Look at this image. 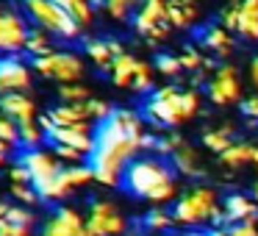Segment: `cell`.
I'll return each mask as SVG.
<instances>
[{"instance_id": "obj_22", "label": "cell", "mask_w": 258, "mask_h": 236, "mask_svg": "<svg viewBox=\"0 0 258 236\" xmlns=\"http://www.w3.org/2000/svg\"><path fill=\"white\" fill-rule=\"evenodd\" d=\"M167 14L172 28H189L197 20V6L195 0H167Z\"/></svg>"}, {"instance_id": "obj_15", "label": "cell", "mask_w": 258, "mask_h": 236, "mask_svg": "<svg viewBox=\"0 0 258 236\" xmlns=\"http://www.w3.org/2000/svg\"><path fill=\"white\" fill-rule=\"evenodd\" d=\"M0 111L9 114L17 125L34 123V120H36V100H34V97H28L25 92L0 95Z\"/></svg>"}, {"instance_id": "obj_39", "label": "cell", "mask_w": 258, "mask_h": 236, "mask_svg": "<svg viewBox=\"0 0 258 236\" xmlns=\"http://www.w3.org/2000/svg\"><path fill=\"white\" fill-rule=\"evenodd\" d=\"M9 150H12V147H9V145H6V142L0 139V153H3V156H9Z\"/></svg>"}, {"instance_id": "obj_21", "label": "cell", "mask_w": 258, "mask_h": 236, "mask_svg": "<svg viewBox=\"0 0 258 236\" xmlns=\"http://www.w3.org/2000/svg\"><path fill=\"white\" fill-rule=\"evenodd\" d=\"M230 34H233V31L225 28L222 23L208 25V28L203 31V45H206L214 56H230V50H233V36Z\"/></svg>"}, {"instance_id": "obj_43", "label": "cell", "mask_w": 258, "mask_h": 236, "mask_svg": "<svg viewBox=\"0 0 258 236\" xmlns=\"http://www.w3.org/2000/svg\"><path fill=\"white\" fill-rule=\"evenodd\" d=\"M150 236H169V233H150Z\"/></svg>"}, {"instance_id": "obj_13", "label": "cell", "mask_w": 258, "mask_h": 236, "mask_svg": "<svg viewBox=\"0 0 258 236\" xmlns=\"http://www.w3.org/2000/svg\"><path fill=\"white\" fill-rule=\"evenodd\" d=\"M31 25L23 14L0 9V53H25Z\"/></svg>"}, {"instance_id": "obj_4", "label": "cell", "mask_w": 258, "mask_h": 236, "mask_svg": "<svg viewBox=\"0 0 258 236\" xmlns=\"http://www.w3.org/2000/svg\"><path fill=\"white\" fill-rule=\"evenodd\" d=\"M169 214L180 228H200L211 219L222 225V203H219L217 189L211 186H191L189 192L175 197V206Z\"/></svg>"}, {"instance_id": "obj_1", "label": "cell", "mask_w": 258, "mask_h": 236, "mask_svg": "<svg viewBox=\"0 0 258 236\" xmlns=\"http://www.w3.org/2000/svg\"><path fill=\"white\" fill-rule=\"evenodd\" d=\"M147 120L131 108H114L103 123L95 125V150L86 164L92 167L97 184L119 186L122 172L142 150L147 139Z\"/></svg>"}, {"instance_id": "obj_14", "label": "cell", "mask_w": 258, "mask_h": 236, "mask_svg": "<svg viewBox=\"0 0 258 236\" xmlns=\"http://www.w3.org/2000/svg\"><path fill=\"white\" fill-rule=\"evenodd\" d=\"M31 67L20 58V53H3L0 56V95L12 92H28Z\"/></svg>"}, {"instance_id": "obj_27", "label": "cell", "mask_w": 258, "mask_h": 236, "mask_svg": "<svg viewBox=\"0 0 258 236\" xmlns=\"http://www.w3.org/2000/svg\"><path fill=\"white\" fill-rule=\"evenodd\" d=\"M203 145L219 156L222 150H228V147L233 145V128H211V131H206V134H203Z\"/></svg>"}, {"instance_id": "obj_19", "label": "cell", "mask_w": 258, "mask_h": 236, "mask_svg": "<svg viewBox=\"0 0 258 236\" xmlns=\"http://www.w3.org/2000/svg\"><path fill=\"white\" fill-rule=\"evenodd\" d=\"M233 34L258 42V0H239V20Z\"/></svg>"}, {"instance_id": "obj_17", "label": "cell", "mask_w": 258, "mask_h": 236, "mask_svg": "<svg viewBox=\"0 0 258 236\" xmlns=\"http://www.w3.org/2000/svg\"><path fill=\"white\" fill-rule=\"evenodd\" d=\"M84 53H86V58H92V62H95V67L108 70L114 58H117L119 53H125V47L119 45L117 39H108V36H95V39H86L84 42Z\"/></svg>"}, {"instance_id": "obj_7", "label": "cell", "mask_w": 258, "mask_h": 236, "mask_svg": "<svg viewBox=\"0 0 258 236\" xmlns=\"http://www.w3.org/2000/svg\"><path fill=\"white\" fill-rule=\"evenodd\" d=\"M131 23L150 42L169 39L172 23H169V14H167V0H142L136 6V12L131 14Z\"/></svg>"}, {"instance_id": "obj_37", "label": "cell", "mask_w": 258, "mask_h": 236, "mask_svg": "<svg viewBox=\"0 0 258 236\" xmlns=\"http://www.w3.org/2000/svg\"><path fill=\"white\" fill-rule=\"evenodd\" d=\"M247 73H250V84L255 86V92H258V56L250 62V70H247Z\"/></svg>"}, {"instance_id": "obj_42", "label": "cell", "mask_w": 258, "mask_h": 236, "mask_svg": "<svg viewBox=\"0 0 258 236\" xmlns=\"http://www.w3.org/2000/svg\"><path fill=\"white\" fill-rule=\"evenodd\" d=\"M3 161H6V156H3V153H0V164H3Z\"/></svg>"}, {"instance_id": "obj_9", "label": "cell", "mask_w": 258, "mask_h": 236, "mask_svg": "<svg viewBox=\"0 0 258 236\" xmlns=\"http://www.w3.org/2000/svg\"><path fill=\"white\" fill-rule=\"evenodd\" d=\"M25 167V172H28V181L34 184V189H45L47 184H50L53 178L58 175V169L64 167V161L56 156L53 150H42V147H25L23 153H20V161Z\"/></svg>"}, {"instance_id": "obj_35", "label": "cell", "mask_w": 258, "mask_h": 236, "mask_svg": "<svg viewBox=\"0 0 258 236\" xmlns=\"http://www.w3.org/2000/svg\"><path fill=\"white\" fill-rule=\"evenodd\" d=\"M239 108H241V114H244L250 123H255L258 125V95H250V97H244V100L239 103Z\"/></svg>"}, {"instance_id": "obj_6", "label": "cell", "mask_w": 258, "mask_h": 236, "mask_svg": "<svg viewBox=\"0 0 258 236\" xmlns=\"http://www.w3.org/2000/svg\"><path fill=\"white\" fill-rule=\"evenodd\" d=\"M34 70L36 75L47 81H58V84H75V81L84 78V58L73 50H56L53 47L50 53L34 58Z\"/></svg>"}, {"instance_id": "obj_41", "label": "cell", "mask_w": 258, "mask_h": 236, "mask_svg": "<svg viewBox=\"0 0 258 236\" xmlns=\"http://www.w3.org/2000/svg\"><path fill=\"white\" fill-rule=\"evenodd\" d=\"M252 200H255V203H258V184H255V186H252Z\"/></svg>"}, {"instance_id": "obj_10", "label": "cell", "mask_w": 258, "mask_h": 236, "mask_svg": "<svg viewBox=\"0 0 258 236\" xmlns=\"http://www.w3.org/2000/svg\"><path fill=\"white\" fill-rule=\"evenodd\" d=\"M206 95L214 106H233L241 103V78L233 64H219L206 84Z\"/></svg>"}, {"instance_id": "obj_11", "label": "cell", "mask_w": 258, "mask_h": 236, "mask_svg": "<svg viewBox=\"0 0 258 236\" xmlns=\"http://www.w3.org/2000/svg\"><path fill=\"white\" fill-rule=\"evenodd\" d=\"M86 228L92 236H122L128 230V219L111 200H92L86 211Z\"/></svg>"}, {"instance_id": "obj_16", "label": "cell", "mask_w": 258, "mask_h": 236, "mask_svg": "<svg viewBox=\"0 0 258 236\" xmlns=\"http://www.w3.org/2000/svg\"><path fill=\"white\" fill-rule=\"evenodd\" d=\"M247 219H258V203L247 195H233L225 197L222 203V225H233V222H247Z\"/></svg>"}, {"instance_id": "obj_25", "label": "cell", "mask_w": 258, "mask_h": 236, "mask_svg": "<svg viewBox=\"0 0 258 236\" xmlns=\"http://www.w3.org/2000/svg\"><path fill=\"white\" fill-rule=\"evenodd\" d=\"M142 228L147 230V233H169V228H175V219L169 211H164V208H153V211H147L145 217H142Z\"/></svg>"}, {"instance_id": "obj_29", "label": "cell", "mask_w": 258, "mask_h": 236, "mask_svg": "<svg viewBox=\"0 0 258 236\" xmlns=\"http://www.w3.org/2000/svg\"><path fill=\"white\" fill-rule=\"evenodd\" d=\"M89 97H92V89H89V86H84L81 81L58 86V100H61V103H84V100H89Z\"/></svg>"}, {"instance_id": "obj_38", "label": "cell", "mask_w": 258, "mask_h": 236, "mask_svg": "<svg viewBox=\"0 0 258 236\" xmlns=\"http://www.w3.org/2000/svg\"><path fill=\"white\" fill-rule=\"evenodd\" d=\"M9 208H12V203L0 200V228H3V225H6V219H9Z\"/></svg>"}, {"instance_id": "obj_28", "label": "cell", "mask_w": 258, "mask_h": 236, "mask_svg": "<svg viewBox=\"0 0 258 236\" xmlns=\"http://www.w3.org/2000/svg\"><path fill=\"white\" fill-rule=\"evenodd\" d=\"M139 3L142 0H100V9H106V14L111 20H128Z\"/></svg>"}, {"instance_id": "obj_26", "label": "cell", "mask_w": 258, "mask_h": 236, "mask_svg": "<svg viewBox=\"0 0 258 236\" xmlns=\"http://www.w3.org/2000/svg\"><path fill=\"white\" fill-rule=\"evenodd\" d=\"M50 50H53V36L47 34V31H42V28H31L28 42H25V53H28L31 58H39V56H45V53H50Z\"/></svg>"}, {"instance_id": "obj_24", "label": "cell", "mask_w": 258, "mask_h": 236, "mask_svg": "<svg viewBox=\"0 0 258 236\" xmlns=\"http://www.w3.org/2000/svg\"><path fill=\"white\" fill-rule=\"evenodd\" d=\"M252 150H255V145H250V142H233L228 150L219 153V161L230 169L247 167V164H252Z\"/></svg>"}, {"instance_id": "obj_5", "label": "cell", "mask_w": 258, "mask_h": 236, "mask_svg": "<svg viewBox=\"0 0 258 236\" xmlns=\"http://www.w3.org/2000/svg\"><path fill=\"white\" fill-rule=\"evenodd\" d=\"M23 14L36 28L47 31L50 36H58L64 42H73L81 36V25L58 6L56 0H23Z\"/></svg>"}, {"instance_id": "obj_12", "label": "cell", "mask_w": 258, "mask_h": 236, "mask_svg": "<svg viewBox=\"0 0 258 236\" xmlns=\"http://www.w3.org/2000/svg\"><path fill=\"white\" fill-rule=\"evenodd\" d=\"M39 236H89L86 228V214H81L73 206H58L50 217L45 219Z\"/></svg>"}, {"instance_id": "obj_8", "label": "cell", "mask_w": 258, "mask_h": 236, "mask_svg": "<svg viewBox=\"0 0 258 236\" xmlns=\"http://www.w3.org/2000/svg\"><path fill=\"white\" fill-rule=\"evenodd\" d=\"M89 181H95V175H92V167L86 161L84 164H64V167L58 169L56 178H53L45 189L36 192V195H39L42 203H58L67 195H73L75 189L86 186Z\"/></svg>"}, {"instance_id": "obj_32", "label": "cell", "mask_w": 258, "mask_h": 236, "mask_svg": "<svg viewBox=\"0 0 258 236\" xmlns=\"http://www.w3.org/2000/svg\"><path fill=\"white\" fill-rule=\"evenodd\" d=\"M12 195H14V203H23V206H31V203L39 200V195H36L34 184H12Z\"/></svg>"}, {"instance_id": "obj_31", "label": "cell", "mask_w": 258, "mask_h": 236, "mask_svg": "<svg viewBox=\"0 0 258 236\" xmlns=\"http://www.w3.org/2000/svg\"><path fill=\"white\" fill-rule=\"evenodd\" d=\"M156 70L161 75H167V78H172V75H178L180 70V58L178 56H172V53H158L156 56Z\"/></svg>"}, {"instance_id": "obj_44", "label": "cell", "mask_w": 258, "mask_h": 236, "mask_svg": "<svg viewBox=\"0 0 258 236\" xmlns=\"http://www.w3.org/2000/svg\"><path fill=\"white\" fill-rule=\"evenodd\" d=\"M255 222H258V219H255Z\"/></svg>"}, {"instance_id": "obj_2", "label": "cell", "mask_w": 258, "mask_h": 236, "mask_svg": "<svg viewBox=\"0 0 258 236\" xmlns=\"http://www.w3.org/2000/svg\"><path fill=\"white\" fill-rule=\"evenodd\" d=\"M119 186L139 200H150V203H167L178 197L172 164L164 156H136L125 167Z\"/></svg>"}, {"instance_id": "obj_33", "label": "cell", "mask_w": 258, "mask_h": 236, "mask_svg": "<svg viewBox=\"0 0 258 236\" xmlns=\"http://www.w3.org/2000/svg\"><path fill=\"white\" fill-rule=\"evenodd\" d=\"M180 58V67L183 70H200V67H208V62L203 58L200 50H195V47H186L183 53H178Z\"/></svg>"}, {"instance_id": "obj_3", "label": "cell", "mask_w": 258, "mask_h": 236, "mask_svg": "<svg viewBox=\"0 0 258 236\" xmlns=\"http://www.w3.org/2000/svg\"><path fill=\"white\" fill-rule=\"evenodd\" d=\"M200 111V92L180 89V86H158L147 95L142 106V117L158 128H178L180 123L197 117Z\"/></svg>"}, {"instance_id": "obj_40", "label": "cell", "mask_w": 258, "mask_h": 236, "mask_svg": "<svg viewBox=\"0 0 258 236\" xmlns=\"http://www.w3.org/2000/svg\"><path fill=\"white\" fill-rule=\"evenodd\" d=\"M252 167L258 169V145H255V150H252Z\"/></svg>"}, {"instance_id": "obj_36", "label": "cell", "mask_w": 258, "mask_h": 236, "mask_svg": "<svg viewBox=\"0 0 258 236\" xmlns=\"http://www.w3.org/2000/svg\"><path fill=\"white\" fill-rule=\"evenodd\" d=\"M169 236H214V230H197V228H189V230H178V233H169Z\"/></svg>"}, {"instance_id": "obj_34", "label": "cell", "mask_w": 258, "mask_h": 236, "mask_svg": "<svg viewBox=\"0 0 258 236\" xmlns=\"http://www.w3.org/2000/svg\"><path fill=\"white\" fill-rule=\"evenodd\" d=\"M225 228H228V236H258V222L255 219L233 222V225H225Z\"/></svg>"}, {"instance_id": "obj_23", "label": "cell", "mask_w": 258, "mask_h": 236, "mask_svg": "<svg viewBox=\"0 0 258 236\" xmlns=\"http://www.w3.org/2000/svg\"><path fill=\"white\" fill-rule=\"evenodd\" d=\"M56 3L81 25V31L95 23V3L92 0H56Z\"/></svg>"}, {"instance_id": "obj_20", "label": "cell", "mask_w": 258, "mask_h": 236, "mask_svg": "<svg viewBox=\"0 0 258 236\" xmlns=\"http://www.w3.org/2000/svg\"><path fill=\"white\" fill-rule=\"evenodd\" d=\"M169 164H172V169H178L180 175H191V178H197V175H203V161H200V153L195 150L191 145H180L178 150L169 156Z\"/></svg>"}, {"instance_id": "obj_30", "label": "cell", "mask_w": 258, "mask_h": 236, "mask_svg": "<svg viewBox=\"0 0 258 236\" xmlns=\"http://www.w3.org/2000/svg\"><path fill=\"white\" fill-rule=\"evenodd\" d=\"M0 139L6 142L9 147L20 145V128H17V123H14L9 114H3V111H0Z\"/></svg>"}, {"instance_id": "obj_18", "label": "cell", "mask_w": 258, "mask_h": 236, "mask_svg": "<svg viewBox=\"0 0 258 236\" xmlns=\"http://www.w3.org/2000/svg\"><path fill=\"white\" fill-rule=\"evenodd\" d=\"M139 62L142 58L131 56V53H119V56L111 62V67H108L114 86H119V89H131V86H134V75H136V70H139Z\"/></svg>"}]
</instances>
